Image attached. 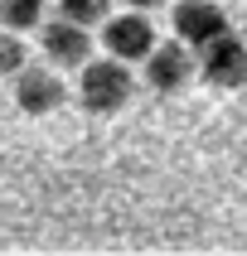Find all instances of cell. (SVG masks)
I'll return each mask as SVG.
<instances>
[{
    "mask_svg": "<svg viewBox=\"0 0 247 256\" xmlns=\"http://www.w3.org/2000/svg\"><path fill=\"white\" fill-rule=\"evenodd\" d=\"M78 97H83L87 112H116L131 102V72L116 63V58H102V63H87L83 82H78Z\"/></svg>",
    "mask_w": 247,
    "mask_h": 256,
    "instance_id": "cell-1",
    "label": "cell"
},
{
    "mask_svg": "<svg viewBox=\"0 0 247 256\" xmlns=\"http://www.w3.org/2000/svg\"><path fill=\"white\" fill-rule=\"evenodd\" d=\"M174 34H179V44L208 48L213 39L228 34V14H223V5H213V0H179V5H174Z\"/></svg>",
    "mask_w": 247,
    "mask_h": 256,
    "instance_id": "cell-2",
    "label": "cell"
},
{
    "mask_svg": "<svg viewBox=\"0 0 247 256\" xmlns=\"http://www.w3.org/2000/svg\"><path fill=\"white\" fill-rule=\"evenodd\" d=\"M102 44H107V54H112L116 63H126V58H150V48H155V24H150L145 14H116V20H107Z\"/></svg>",
    "mask_w": 247,
    "mask_h": 256,
    "instance_id": "cell-3",
    "label": "cell"
},
{
    "mask_svg": "<svg viewBox=\"0 0 247 256\" xmlns=\"http://www.w3.org/2000/svg\"><path fill=\"white\" fill-rule=\"evenodd\" d=\"M203 78L213 87H242L247 82V44L237 34H223L203 48Z\"/></svg>",
    "mask_w": 247,
    "mask_h": 256,
    "instance_id": "cell-4",
    "label": "cell"
},
{
    "mask_svg": "<svg viewBox=\"0 0 247 256\" xmlns=\"http://www.w3.org/2000/svg\"><path fill=\"white\" fill-rule=\"evenodd\" d=\"M194 78V58H189L184 44H155L150 58H145V82L150 92H179V87Z\"/></svg>",
    "mask_w": 247,
    "mask_h": 256,
    "instance_id": "cell-5",
    "label": "cell"
},
{
    "mask_svg": "<svg viewBox=\"0 0 247 256\" xmlns=\"http://www.w3.org/2000/svg\"><path fill=\"white\" fill-rule=\"evenodd\" d=\"M63 82H58L54 72H44V68H29V72H20V82H15V102H20V112H29V116H49V112H58L63 106Z\"/></svg>",
    "mask_w": 247,
    "mask_h": 256,
    "instance_id": "cell-6",
    "label": "cell"
},
{
    "mask_svg": "<svg viewBox=\"0 0 247 256\" xmlns=\"http://www.w3.org/2000/svg\"><path fill=\"white\" fill-rule=\"evenodd\" d=\"M44 54L54 58V63H63V68H78V63H87V54H92V39H87L83 24L54 20V24L44 29Z\"/></svg>",
    "mask_w": 247,
    "mask_h": 256,
    "instance_id": "cell-7",
    "label": "cell"
},
{
    "mask_svg": "<svg viewBox=\"0 0 247 256\" xmlns=\"http://www.w3.org/2000/svg\"><path fill=\"white\" fill-rule=\"evenodd\" d=\"M44 14V0H0V24L5 29H34Z\"/></svg>",
    "mask_w": 247,
    "mask_h": 256,
    "instance_id": "cell-8",
    "label": "cell"
},
{
    "mask_svg": "<svg viewBox=\"0 0 247 256\" xmlns=\"http://www.w3.org/2000/svg\"><path fill=\"white\" fill-rule=\"evenodd\" d=\"M107 5H112V0H58V14H63V20H68V24H97L102 14H107Z\"/></svg>",
    "mask_w": 247,
    "mask_h": 256,
    "instance_id": "cell-9",
    "label": "cell"
},
{
    "mask_svg": "<svg viewBox=\"0 0 247 256\" xmlns=\"http://www.w3.org/2000/svg\"><path fill=\"white\" fill-rule=\"evenodd\" d=\"M10 72H25V44L15 34H0V78H10Z\"/></svg>",
    "mask_w": 247,
    "mask_h": 256,
    "instance_id": "cell-10",
    "label": "cell"
},
{
    "mask_svg": "<svg viewBox=\"0 0 247 256\" xmlns=\"http://www.w3.org/2000/svg\"><path fill=\"white\" fill-rule=\"evenodd\" d=\"M136 10H155V5H165V0H131Z\"/></svg>",
    "mask_w": 247,
    "mask_h": 256,
    "instance_id": "cell-11",
    "label": "cell"
},
{
    "mask_svg": "<svg viewBox=\"0 0 247 256\" xmlns=\"http://www.w3.org/2000/svg\"><path fill=\"white\" fill-rule=\"evenodd\" d=\"M242 44H247V34H242Z\"/></svg>",
    "mask_w": 247,
    "mask_h": 256,
    "instance_id": "cell-12",
    "label": "cell"
}]
</instances>
